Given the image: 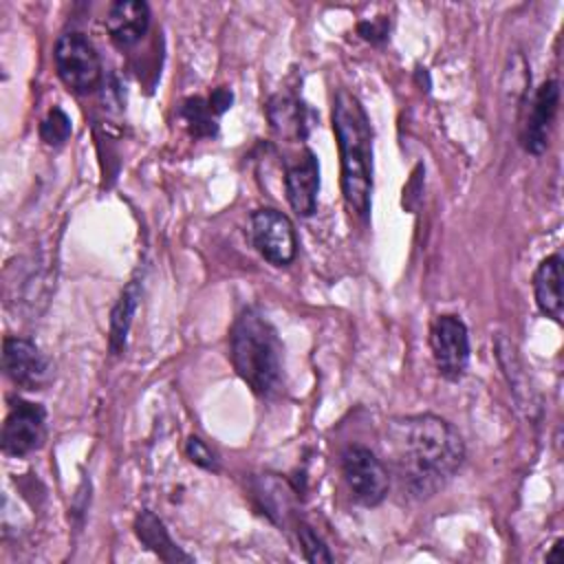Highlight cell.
Here are the masks:
<instances>
[{"instance_id": "8fae6325", "label": "cell", "mask_w": 564, "mask_h": 564, "mask_svg": "<svg viewBox=\"0 0 564 564\" xmlns=\"http://www.w3.org/2000/svg\"><path fill=\"white\" fill-rule=\"evenodd\" d=\"M286 198L300 216H313L317 209V192H319V165L311 150L304 152L293 165L286 167L284 176Z\"/></svg>"}, {"instance_id": "7c38bea8", "label": "cell", "mask_w": 564, "mask_h": 564, "mask_svg": "<svg viewBox=\"0 0 564 564\" xmlns=\"http://www.w3.org/2000/svg\"><path fill=\"white\" fill-rule=\"evenodd\" d=\"M150 26V9L141 0H119L110 4L106 15V29L115 44L132 46Z\"/></svg>"}, {"instance_id": "6da1fadb", "label": "cell", "mask_w": 564, "mask_h": 564, "mask_svg": "<svg viewBox=\"0 0 564 564\" xmlns=\"http://www.w3.org/2000/svg\"><path fill=\"white\" fill-rule=\"evenodd\" d=\"M383 445L401 485L416 498L443 489L465 460V443L458 430L436 414L388 421Z\"/></svg>"}, {"instance_id": "e0dca14e", "label": "cell", "mask_w": 564, "mask_h": 564, "mask_svg": "<svg viewBox=\"0 0 564 564\" xmlns=\"http://www.w3.org/2000/svg\"><path fill=\"white\" fill-rule=\"evenodd\" d=\"M181 115L189 128L192 134L196 137H209L216 132V123H214V117L216 112L212 110L209 101H203L198 97L194 99H187L181 108Z\"/></svg>"}, {"instance_id": "ba28073f", "label": "cell", "mask_w": 564, "mask_h": 564, "mask_svg": "<svg viewBox=\"0 0 564 564\" xmlns=\"http://www.w3.org/2000/svg\"><path fill=\"white\" fill-rule=\"evenodd\" d=\"M44 421L46 412L40 403L18 399L2 425V452L9 456H26L37 449L46 434Z\"/></svg>"}, {"instance_id": "8992f818", "label": "cell", "mask_w": 564, "mask_h": 564, "mask_svg": "<svg viewBox=\"0 0 564 564\" xmlns=\"http://www.w3.org/2000/svg\"><path fill=\"white\" fill-rule=\"evenodd\" d=\"M251 240L258 253L275 267L291 264L297 253V236L291 218L271 207L253 212Z\"/></svg>"}, {"instance_id": "ac0fdd59", "label": "cell", "mask_w": 564, "mask_h": 564, "mask_svg": "<svg viewBox=\"0 0 564 564\" xmlns=\"http://www.w3.org/2000/svg\"><path fill=\"white\" fill-rule=\"evenodd\" d=\"M269 119L273 123V128L286 132V130H293L295 134H304L302 132V108L289 99V97H273L269 101Z\"/></svg>"}, {"instance_id": "2e32d148", "label": "cell", "mask_w": 564, "mask_h": 564, "mask_svg": "<svg viewBox=\"0 0 564 564\" xmlns=\"http://www.w3.org/2000/svg\"><path fill=\"white\" fill-rule=\"evenodd\" d=\"M137 302H139V284L130 282L123 289L119 302L115 304L112 317H110V348L115 352H119L123 348V344H126V335H128V328H130Z\"/></svg>"}, {"instance_id": "7a4b0ae2", "label": "cell", "mask_w": 564, "mask_h": 564, "mask_svg": "<svg viewBox=\"0 0 564 564\" xmlns=\"http://www.w3.org/2000/svg\"><path fill=\"white\" fill-rule=\"evenodd\" d=\"M333 130L341 156L344 200L352 214L366 218L372 192V130L361 101L346 88L333 99Z\"/></svg>"}, {"instance_id": "9c48e42d", "label": "cell", "mask_w": 564, "mask_h": 564, "mask_svg": "<svg viewBox=\"0 0 564 564\" xmlns=\"http://www.w3.org/2000/svg\"><path fill=\"white\" fill-rule=\"evenodd\" d=\"M2 366L7 377L26 390H37L51 379L46 355L29 339L7 337L2 344Z\"/></svg>"}, {"instance_id": "d6986e66", "label": "cell", "mask_w": 564, "mask_h": 564, "mask_svg": "<svg viewBox=\"0 0 564 564\" xmlns=\"http://www.w3.org/2000/svg\"><path fill=\"white\" fill-rule=\"evenodd\" d=\"M70 134V117L62 108L48 110L44 121L40 123V137L48 145H59Z\"/></svg>"}, {"instance_id": "3957f363", "label": "cell", "mask_w": 564, "mask_h": 564, "mask_svg": "<svg viewBox=\"0 0 564 564\" xmlns=\"http://www.w3.org/2000/svg\"><path fill=\"white\" fill-rule=\"evenodd\" d=\"M229 355L238 377L260 397L282 386V341L271 322L253 308L242 311L229 337Z\"/></svg>"}, {"instance_id": "30bf717a", "label": "cell", "mask_w": 564, "mask_h": 564, "mask_svg": "<svg viewBox=\"0 0 564 564\" xmlns=\"http://www.w3.org/2000/svg\"><path fill=\"white\" fill-rule=\"evenodd\" d=\"M557 104H560V86L555 79L544 82L531 104V112L524 123L522 132V145L529 154H544L551 137V128L557 115Z\"/></svg>"}, {"instance_id": "44dd1931", "label": "cell", "mask_w": 564, "mask_h": 564, "mask_svg": "<svg viewBox=\"0 0 564 564\" xmlns=\"http://www.w3.org/2000/svg\"><path fill=\"white\" fill-rule=\"evenodd\" d=\"M185 452L189 456L192 463H196L198 467H205V469H218V460H216V454L198 438V436H189L187 443H185Z\"/></svg>"}, {"instance_id": "7402d4cb", "label": "cell", "mask_w": 564, "mask_h": 564, "mask_svg": "<svg viewBox=\"0 0 564 564\" xmlns=\"http://www.w3.org/2000/svg\"><path fill=\"white\" fill-rule=\"evenodd\" d=\"M231 99H234L231 90H227V88H218V90H214V93H212V97H209V106H212V110H214L216 115H220V112H225V110L231 106Z\"/></svg>"}, {"instance_id": "277c9868", "label": "cell", "mask_w": 564, "mask_h": 564, "mask_svg": "<svg viewBox=\"0 0 564 564\" xmlns=\"http://www.w3.org/2000/svg\"><path fill=\"white\" fill-rule=\"evenodd\" d=\"M55 68L64 86L88 95L101 84V59L93 42L82 33H64L55 44Z\"/></svg>"}, {"instance_id": "4fadbf2b", "label": "cell", "mask_w": 564, "mask_h": 564, "mask_svg": "<svg viewBox=\"0 0 564 564\" xmlns=\"http://www.w3.org/2000/svg\"><path fill=\"white\" fill-rule=\"evenodd\" d=\"M496 357H498V364L507 377V383H509V390L513 392L518 405L527 412L529 419L535 416V412L540 410V403H538V397H535V390L531 388L529 383V377H527V370L518 357V350L516 346L505 337V335H498L496 337Z\"/></svg>"}, {"instance_id": "603a6c76", "label": "cell", "mask_w": 564, "mask_h": 564, "mask_svg": "<svg viewBox=\"0 0 564 564\" xmlns=\"http://www.w3.org/2000/svg\"><path fill=\"white\" fill-rule=\"evenodd\" d=\"M560 549H562V540H557L555 544H553V549H551V553H546V560L549 562H553V560H560L557 557V553H560Z\"/></svg>"}, {"instance_id": "52a82bcc", "label": "cell", "mask_w": 564, "mask_h": 564, "mask_svg": "<svg viewBox=\"0 0 564 564\" xmlns=\"http://www.w3.org/2000/svg\"><path fill=\"white\" fill-rule=\"evenodd\" d=\"M430 346L438 375L447 381L463 379L469 364L467 326L456 315H438L430 330Z\"/></svg>"}, {"instance_id": "5bb4252c", "label": "cell", "mask_w": 564, "mask_h": 564, "mask_svg": "<svg viewBox=\"0 0 564 564\" xmlns=\"http://www.w3.org/2000/svg\"><path fill=\"white\" fill-rule=\"evenodd\" d=\"M533 293L538 308L560 322L562 319V258L549 256L544 258L533 275Z\"/></svg>"}, {"instance_id": "ffe728a7", "label": "cell", "mask_w": 564, "mask_h": 564, "mask_svg": "<svg viewBox=\"0 0 564 564\" xmlns=\"http://www.w3.org/2000/svg\"><path fill=\"white\" fill-rule=\"evenodd\" d=\"M297 535H300V542H302V549H304V557L308 562H315V564L333 562V555L328 553V546L322 542V538L308 524H300Z\"/></svg>"}, {"instance_id": "5b68a950", "label": "cell", "mask_w": 564, "mask_h": 564, "mask_svg": "<svg viewBox=\"0 0 564 564\" xmlns=\"http://www.w3.org/2000/svg\"><path fill=\"white\" fill-rule=\"evenodd\" d=\"M341 474L350 496L364 507H377L388 496L390 476L381 458L364 445H350L341 454Z\"/></svg>"}, {"instance_id": "9a60e30c", "label": "cell", "mask_w": 564, "mask_h": 564, "mask_svg": "<svg viewBox=\"0 0 564 564\" xmlns=\"http://www.w3.org/2000/svg\"><path fill=\"white\" fill-rule=\"evenodd\" d=\"M134 533L137 538L152 551L156 553L163 562H192L187 553H183L170 538L165 524L161 518H156L152 511H141L134 520Z\"/></svg>"}]
</instances>
